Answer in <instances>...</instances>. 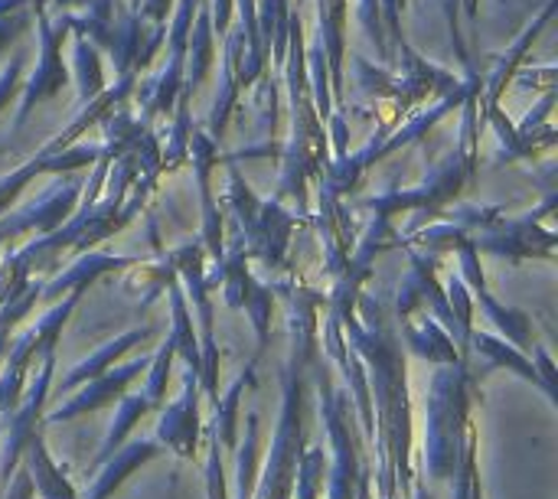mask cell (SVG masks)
<instances>
[{"mask_svg":"<svg viewBox=\"0 0 558 499\" xmlns=\"http://www.w3.org/2000/svg\"><path fill=\"white\" fill-rule=\"evenodd\" d=\"M147 366H150V356L124 360V363L111 366L108 373H101V376L88 379L85 386H78L56 412H46L43 425H65V422H75V418H82L88 412H101L108 405H118L131 392V386L147 373Z\"/></svg>","mask_w":558,"mask_h":499,"instance_id":"cell-8","label":"cell"},{"mask_svg":"<svg viewBox=\"0 0 558 499\" xmlns=\"http://www.w3.org/2000/svg\"><path fill=\"white\" fill-rule=\"evenodd\" d=\"M199 376L183 369L180 376V395L167 405H160V418H157V431L154 441L163 451H173L180 461H193L199 451V438H203V422H199Z\"/></svg>","mask_w":558,"mask_h":499,"instance_id":"cell-9","label":"cell"},{"mask_svg":"<svg viewBox=\"0 0 558 499\" xmlns=\"http://www.w3.org/2000/svg\"><path fill=\"white\" fill-rule=\"evenodd\" d=\"M203 438H209V454H206V467H203V480H206V499H232L229 494V480H226V461H222V448L219 441L206 431Z\"/></svg>","mask_w":558,"mask_h":499,"instance_id":"cell-25","label":"cell"},{"mask_svg":"<svg viewBox=\"0 0 558 499\" xmlns=\"http://www.w3.org/2000/svg\"><path fill=\"white\" fill-rule=\"evenodd\" d=\"M173 265L180 268L186 288L183 294L193 301V311L196 314V340H199V389L203 395L216 405L219 399V343H216V307H213V281L206 278L203 271V252L193 245V248H183L177 252Z\"/></svg>","mask_w":558,"mask_h":499,"instance_id":"cell-6","label":"cell"},{"mask_svg":"<svg viewBox=\"0 0 558 499\" xmlns=\"http://www.w3.org/2000/svg\"><path fill=\"white\" fill-rule=\"evenodd\" d=\"M0 497L3 499H36L33 480H29V474H26V467H23V464L13 471V477H10V484H7V490H3Z\"/></svg>","mask_w":558,"mask_h":499,"instance_id":"cell-29","label":"cell"},{"mask_svg":"<svg viewBox=\"0 0 558 499\" xmlns=\"http://www.w3.org/2000/svg\"><path fill=\"white\" fill-rule=\"evenodd\" d=\"M242 311L248 314L252 327H255V340H258V356L268 350L271 343V317H275V291L258 284L255 278L248 281L245 288V297H242ZM255 356V360H258Z\"/></svg>","mask_w":558,"mask_h":499,"instance_id":"cell-22","label":"cell"},{"mask_svg":"<svg viewBox=\"0 0 558 499\" xmlns=\"http://www.w3.org/2000/svg\"><path fill=\"white\" fill-rule=\"evenodd\" d=\"M170 288V343L177 350V360H183V369L199 376V340H196V324L186 307V294L177 281H167Z\"/></svg>","mask_w":558,"mask_h":499,"instance_id":"cell-20","label":"cell"},{"mask_svg":"<svg viewBox=\"0 0 558 499\" xmlns=\"http://www.w3.org/2000/svg\"><path fill=\"white\" fill-rule=\"evenodd\" d=\"M474 311H481L487 320H490V327L497 330V337L500 340H507L510 346H517L520 353H530L533 350V320L523 314V311H517V307H507L504 301H497L490 291H481V294H474Z\"/></svg>","mask_w":558,"mask_h":499,"instance_id":"cell-17","label":"cell"},{"mask_svg":"<svg viewBox=\"0 0 558 499\" xmlns=\"http://www.w3.org/2000/svg\"><path fill=\"white\" fill-rule=\"evenodd\" d=\"M288 301V360L281 369V415L278 428L268 448V458L258 474V487L252 499H294V477L301 454L307 448L304 438V392H307V373L314 366L317 353V324H320V304L327 297L301 288V284H281L271 288Z\"/></svg>","mask_w":558,"mask_h":499,"instance_id":"cell-2","label":"cell"},{"mask_svg":"<svg viewBox=\"0 0 558 499\" xmlns=\"http://www.w3.org/2000/svg\"><path fill=\"white\" fill-rule=\"evenodd\" d=\"M530 360H533V366H536V373H539V379H543V386H546V399H549V402H556L558 379H556V363H553L549 346H546V343H533Z\"/></svg>","mask_w":558,"mask_h":499,"instance_id":"cell-28","label":"cell"},{"mask_svg":"<svg viewBox=\"0 0 558 499\" xmlns=\"http://www.w3.org/2000/svg\"><path fill=\"white\" fill-rule=\"evenodd\" d=\"M150 412H157V409L144 399V392H128V395L118 402V409H114V418H111V425H108V435H105V441H101V451L95 454V467H101L121 445H128L131 431H134Z\"/></svg>","mask_w":558,"mask_h":499,"instance_id":"cell-21","label":"cell"},{"mask_svg":"<svg viewBox=\"0 0 558 499\" xmlns=\"http://www.w3.org/2000/svg\"><path fill=\"white\" fill-rule=\"evenodd\" d=\"M327 314L340 324L347 343L360 356L373 402V454H376V499H409L418 480L412 464V395H409V353L399 340L392 307L379 294H360L353 307Z\"/></svg>","mask_w":558,"mask_h":499,"instance_id":"cell-1","label":"cell"},{"mask_svg":"<svg viewBox=\"0 0 558 499\" xmlns=\"http://www.w3.org/2000/svg\"><path fill=\"white\" fill-rule=\"evenodd\" d=\"M324 350L327 356L333 360V366L340 369L343 382H347V395H350V405L356 409V418L363 425V435L373 438V402H369V382H366V369L360 363V356L353 353V346L347 343L340 324L327 314L324 317Z\"/></svg>","mask_w":558,"mask_h":499,"instance_id":"cell-10","label":"cell"},{"mask_svg":"<svg viewBox=\"0 0 558 499\" xmlns=\"http://www.w3.org/2000/svg\"><path fill=\"white\" fill-rule=\"evenodd\" d=\"M471 294H481L487 291V281H484V268H481V258H477V245H461V275H458Z\"/></svg>","mask_w":558,"mask_h":499,"instance_id":"cell-27","label":"cell"},{"mask_svg":"<svg viewBox=\"0 0 558 499\" xmlns=\"http://www.w3.org/2000/svg\"><path fill=\"white\" fill-rule=\"evenodd\" d=\"M78 291L75 294H65L62 301H56L36 324H29L3 353V363H0V422L16 409L23 389H26V379L29 373L36 369V363L59 346V337L69 324V317L75 314V304H78Z\"/></svg>","mask_w":558,"mask_h":499,"instance_id":"cell-5","label":"cell"},{"mask_svg":"<svg viewBox=\"0 0 558 499\" xmlns=\"http://www.w3.org/2000/svg\"><path fill=\"white\" fill-rule=\"evenodd\" d=\"M131 258H121V255H82L69 271H62L56 281H49L43 288V301H62V294H82L92 281H98L101 275L108 271H118V268H128Z\"/></svg>","mask_w":558,"mask_h":499,"instance_id":"cell-19","label":"cell"},{"mask_svg":"<svg viewBox=\"0 0 558 499\" xmlns=\"http://www.w3.org/2000/svg\"><path fill=\"white\" fill-rule=\"evenodd\" d=\"M327 477V454L320 445H307L294 477V499H320Z\"/></svg>","mask_w":558,"mask_h":499,"instance_id":"cell-24","label":"cell"},{"mask_svg":"<svg viewBox=\"0 0 558 499\" xmlns=\"http://www.w3.org/2000/svg\"><path fill=\"white\" fill-rule=\"evenodd\" d=\"M147 340H154V327H131V330L118 333L114 340H108L105 346H98L92 356H85L82 363H75V366L62 376V392H75V389L85 386L88 379H95V376L108 373L111 366L124 363V356H128L131 350H137L141 343H147Z\"/></svg>","mask_w":558,"mask_h":499,"instance_id":"cell-14","label":"cell"},{"mask_svg":"<svg viewBox=\"0 0 558 499\" xmlns=\"http://www.w3.org/2000/svg\"><path fill=\"white\" fill-rule=\"evenodd\" d=\"M255 386V360L248 363V369L245 373H239L235 379H232V386L216 399V405H213V422H209V435L219 441V448L222 451H235V445H239V422H242V392L245 389H252Z\"/></svg>","mask_w":558,"mask_h":499,"instance_id":"cell-16","label":"cell"},{"mask_svg":"<svg viewBox=\"0 0 558 499\" xmlns=\"http://www.w3.org/2000/svg\"><path fill=\"white\" fill-rule=\"evenodd\" d=\"M235 487L229 490L232 499H252L255 487H258V474H262V418L258 412H248L245 418V431L239 435L235 445Z\"/></svg>","mask_w":558,"mask_h":499,"instance_id":"cell-18","label":"cell"},{"mask_svg":"<svg viewBox=\"0 0 558 499\" xmlns=\"http://www.w3.org/2000/svg\"><path fill=\"white\" fill-rule=\"evenodd\" d=\"M33 480V490L39 499H78V490L72 487L69 474L62 471V464H56L43 431H36L23 451V461H20Z\"/></svg>","mask_w":558,"mask_h":499,"instance_id":"cell-15","label":"cell"},{"mask_svg":"<svg viewBox=\"0 0 558 499\" xmlns=\"http://www.w3.org/2000/svg\"><path fill=\"white\" fill-rule=\"evenodd\" d=\"M409 499H435V497H432V490H428V484H422V480H415V484H412V494H409Z\"/></svg>","mask_w":558,"mask_h":499,"instance_id":"cell-30","label":"cell"},{"mask_svg":"<svg viewBox=\"0 0 558 499\" xmlns=\"http://www.w3.org/2000/svg\"><path fill=\"white\" fill-rule=\"evenodd\" d=\"M477 399V379L474 366L468 360H458L451 366H438L432 373L428 392H425V471L432 480H451L468 441L471 405Z\"/></svg>","mask_w":558,"mask_h":499,"instance_id":"cell-3","label":"cell"},{"mask_svg":"<svg viewBox=\"0 0 558 499\" xmlns=\"http://www.w3.org/2000/svg\"><path fill=\"white\" fill-rule=\"evenodd\" d=\"M399 340H402L405 353H412L415 360L432 363L435 369L464 360L461 350L454 346V340L445 333V327L435 317H428V314H415L412 320L399 324Z\"/></svg>","mask_w":558,"mask_h":499,"instance_id":"cell-13","label":"cell"},{"mask_svg":"<svg viewBox=\"0 0 558 499\" xmlns=\"http://www.w3.org/2000/svg\"><path fill=\"white\" fill-rule=\"evenodd\" d=\"M445 294H448V304H451V314H454L461 333L471 337V330H474V314H477V311H474V294L468 291V284H464L461 278H451V284L445 288Z\"/></svg>","mask_w":558,"mask_h":499,"instance_id":"cell-26","label":"cell"},{"mask_svg":"<svg viewBox=\"0 0 558 499\" xmlns=\"http://www.w3.org/2000/svg\"><path fill=\"white\" fill-rule=\"evenodd\" d=\"M52 373H56V350H49L39 366L29 373L26 389L16 402V409L0 422L3 428V451H0V494L7 490L13 471L23 461V451L36 431H43V415H46V399L52 389Z\"/></svg>","mask_w":558,"mask_h":499,"instance_id":"cell-7","label":"cell"},{"mask_svg":"<svg viewBox=\"0 0 558 499\" xmlns=\"http://www.w3.org/2000/svg\"><path fill=\"white\" fill-rule=\"evenodd\" d=\"M317 402H320V422L330 441V458H327V499H356L360 474H363V458L360 445L353 435V418H350V395L333 386L330 373L317 376Z\"/></svg>","mask_w":558,"mask_h":499,"instance_id":"cell-4","label":"cell"},{"mask_svg":"<svg viewBox=\"0 0 558 499\" xmlns=\"http://www.w3.org/2000/svg\"><path fill=\"white\" fill-rule=\"evenodd\" d=\"M464 360H468V363H481V373H474L477 382H481L487 373H494V369H507V373H517L520 379H526V382H533V386H539V389L546 392V386H543V379H539V373H536L530 353H520L517 346H510V343L500 340L497 333L471 330Z\"/></svg>","mask_w":558,"mask_h":499,"instance_id":"cell-11","label":"cell"},{"mask_svg":"<svg viewBox=\"0 0 558 499\" xmlns=\"http://www.w3.org/2000/svg\"><path fill=\"white\" fill-rule=\"evenodd\" d=\"M160 454H163V448H160L154 438H134V441L121 445V448L98 467V474H95V480H92L85 499H111L121 487H124V480H128L131 474H137L141 467L154 464Z\"/></svg>","mask_w":558,"mask_h":499,"instance_id":"cell-12","label":"cell"},{"mask_svg":"<svg viewBox=\"0 0 558 499\" xmlns=\"http://www.w3.org/2000/svg\"><path fill=\"white\" fill-rule=\"evenodd\" d=\"M173 360H177V350H173V343H170V337H167V340L160 343V350L150 356V366H147L144 386H141L144 399H147L154 409H160V405L167 402V382H170V373H173Z\"/></svg>","mask_w":558,"mask_h":499,"instance_id":"cell-23","label":"cell"}]
</instances>
